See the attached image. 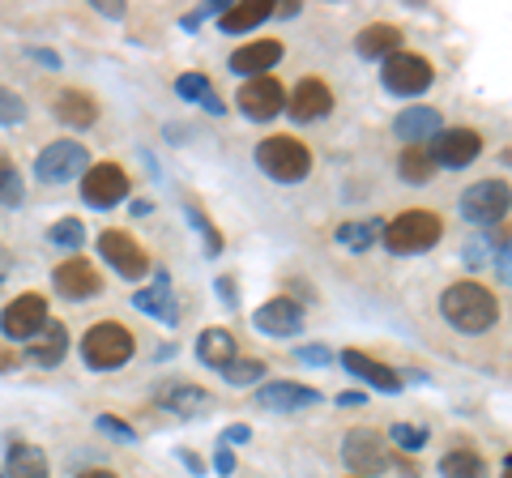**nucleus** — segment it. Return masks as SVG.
I'll list each match as a JSON object with an SVG mask.
<instances>
[{"instance_id":"1","label":"nucleus","mask_w":512,"mask_h":478,"mask_svg":"<svg viewBox=\"0 0 512 478\" xmlns=\"http://www.w3.org/2000/svg\"><path fill=\"white\" fill-rule=\"evenodd\" d=\"M440 312H444V321L453 329H461V333H487L495 321H500L495 295L478 282H453L440 295Z\"/></svg>"},{"instance_id":"2","label":"nucleus","mask_w":512,"mask_h":478,"mask_svg":"<svg viewBox=\"0 0 512 478\" xmlns=\"http://www.w3.org/2000/svg\"><path fill=\"white\" fill-rule=\"evenodd\" d=\"M440 235H444V222L431 210H406L384 227V248L397 252V257H414V252L436 248Z\"/></svg>"},{"instance_id":"3","label":"nucleus","mask_w":512,"mask_h":478,"mask_svg":"<svg viewBox=\"0 0 512 478\" xmlns=\"http://www.w3.org/2000/svg\"><path fill=\"white\" fill-rule=\"evenodd\" d=\"M256 163H261V171L269 175V180H278V184H299V180H308V171H312V154L303 141L295 137H265L261 146H256Z\"/></svg>"},{"instance_id":"4","label":"nucleus","mask_w":512,"mask_h":478,"mask_svg":"<svg viewBox=\"0 0 512 478\" xmlns=\"http://www.w3.org/2000/svg\"><path fill=\"white\" fill-rule=\"evenodd\" d=\"M133 333H128L124 325L116 321H103V325H94L86 333V342H82V359H86V368L94 372H111V368H124L128 359H133Z\"/></svg>"},{"instance_id":"5","label":"nucleus","mask_w":512,"mask_h":478,"mask_svg":"<svg viewBox=\"0 0 512 478\" xmlns=\"http://www.w3.org/2000/svg\"><path fill=\"white\" fill-rule=\"evenodd\" d=\"M342 461L350 466V478H376L389 470V440L372 427H355L342 440Z\"/></svg>"},{"instance_id":"6","label":"nucleus","mask_w":512,"mask_h":478,"mask_svg":"<svg viewBox=\"0 0 512 478\" xmlns=\"http://www.w3.org/2000/svg\"><path fill=\"white\" fill-rule=\"evenodd\" d=\"M380 82L389 94H402V99H414V94H423L431 82H436V73H431V65L423 56L414 52H393L389 60H384V73Z\"/></svg>"},{"instance_id":"7","label":"nucleus","mask_w":512,"mask_h":478,"mask_svg":"<svg viewBox=\"0 0 512 478\" xmlns=\"http://www.w3.org/2000/svg\"><path fill=\"white\" fill-rule=\"evenodd\" d=\"M90 158H86V146L82 141H52L39 158H35V175L47 184H69L77 175H86Z\"/></svg>"},{"instance_id":"8","label":"nucleus","mask_w":512,"mask_h":478,"mask_svg":"<svg viewBox=\"0 0 512 478\" xmlns=\"http://www.w3.org/2000/svg\"><path fill=\"white\" fill-rule=\"evenodd\" d=\"M508 214V184L504 180H483L461 193V218L474 227H495Z\"/></svg>"},{"instance_id":"9","label":"nucleus","mask_w":512,"mask_h":478,"mask_svg":"<svg viewBox=\"0 0 512 478\" xmlns=\"http://www.w3.org/2000/svg\"><path fill=\"white\" fill-rule=\"evenodd\" d=\"M478 150H483V137L474 129H440L427 141V154L436 167H470Z\"/></svg>"},{"instance_id":"10","label":"nucleus","mask_w":512,"mask_h":478,"mask_svg":"<svg viewBox=\"0 0 512 478\" xmlns=\"http://www.w3.org/2000/svg\"><path fill=\"white\" fill-rule=\"evenodd\" d=\"M128 197V175L116 163H94L86 167V180H82V201L94 205V210H111Z\"/></svg>"},{"instance_id":"11","label":"nucleus","mask_w":512,"mask_h":478,"mask_svg":"<svg viewBox=\"0 0 512 478\" xmlns=\"http://www.w3.org/2000/svg\"><path fill=\"white\" fill-rule=\"evenodd\" d=\"M99 252H103V261L111 269H120V278H146L150 274L146 248H141L133 235H124V231H103L99 235Z\"/></svg>"},{"instance_id":"12","label":"nucleus","mask_w":512,"mask_h":478,"mask_svg":"<svg viewBox=\"0 0 512 478\" xmlns=\"http://www.w3.org/2000/svg\"><path fill=\"white\" fill-rule=\"evenodd\" d=\"M43 325H47V304L35 291L18 295L13 304H5V312H0V329H5V338H13V342H30Z\"/></svg>"},{"instance_id":"13","label":"nucleus","mask_w":512,"mask_h":478,"mask_svg":"<svg viewBox=\"0 0 512 478\" xmlns=\"http://www.w3.org/2000/svg\"><path fill=\"white\" fill-rule=\"evenodd\" d=\"M239 107H244L248 120H274L278 111L286 107V90L278 77H248L244 86H239Z\"/></svg>"},{"instance_id":"14","label":"nucleus","mask_w":512,"mask_h":478,"mask_svg":"<svg viewBox=\"0 0 512 478\" xmlns=\"http://www.w3.org/2000/svg\"><path fill=\"white\" fill-rule=\"evenodd\" d=\"M252 325L269 333V338H291V333L303 329V308L295 304V299H269V304H261L252 312Z\"/></svg>"},{"instance_id":"15","label":"nucleus","mask_w":512,"mask_h":478,"mask_svg":"<svg viewBox=\"0 0 512 478\" xmlns=\"http://www.w3.org/2000/svg\"><path fill=\"white\" fill-rule=\"evenodd\" d=\"M52 282H56V291H60L64 299H90V295H99V291H103L99 269H94L86 257H73V261L56 265Z\"/></svg>"},{"instance_id":"16","label":"nucleus","mask_w":512,"mask_h":478,"mask_svg":"<svg viewBox=\"0 0 512 478\" xmlns=\"http://www.w3.org/2000/svg\"><path fill=\"white\" fill-rule=\"evenodd\" d=\"M320 393L308 389V385H291V380H278V385H265L256 393V406L261 410H274V414H291V410H303V406H316Z\"/></svg>"},{"instance_id":"17","label":"nucleus","mask_w":512,"mask_h":478,"mask_svg":"<svg viewBox=\"0 0 512 478\" xmlns=\"http://www.w3.org/2000/svg\"><path fill=\"white\" fill-rule=\"evenodd\" d=\"M329 107H333V90L320 82V77H303V82L295 86V94H291V116L303 120V124L329 116Z\"/></svg>"},{"instance_id":"18","label":"nucleus","mask_w":512,"mask_h":478,"mask_svg":"<svg viewBox=\"0 0 512 478\" xmlns=\"http://www.w3.org/2000/svg\"><path fill=\"white\" fill-rule=\"evenodd\" d=\"M278 60H282V43L278 39H256V43H244L239 52H231V73L265 77Z\"/></svg>"},{"instance_id":"19","label":"nucleus","mask_w":512,"mask_h":478,"mask_svg":"<svg viewBox=\"0 0 512 478\" xmlns=\"http://www.w3.org/2000/svg\"><path fill=\"white\" fill-rule=\"evenodd\" d=\"M393 133L402 137L406 146H427V141L440 133V111L436 107H406L402 116L393 120Z\"/></svg>"},{"instance_id":"20","label":"nucleus","mask_w":512,"mask_h":478,"mask_svg":"<svg viewBox=\"0 0 512 478\" xmlns=\"http://www.w3.org/2000/svg\"><path fill=\"white\" fill-rule=\"evenodd\" d=\"M64 350H69V329H64L60 321H47L35 338H30L26 355H30V363H39V368H56V363L64 359Z\"/></svg>"},{"instance_id":"21","label":"nucleus","mask_w":512,"mask_h":478,"mask_svg":"<svg viewBox=\"0 0 512 478\" xmlns=\"http://www.w3.org/2000/svg\"><path fill=\"white\" fill-rule=\"evenodd\" d=\"M342 363H346V372H350V376L367 380V385L380 389V393H397V389H402V376H397L393 368H384V363H376L372 355H359V350H346Z\"/></svg>"},{"instance_id":"22","label":"nucleus","mask_w":512,"mask_h":478,"mask_svg":"<svg viewBox=\"0 0 512 478\" xmlns=\"http://www.w3.org/2000/svg\"><path fill=\"white\" fill-rule=\"evenodd\" d=\"M355 52L363 60H389L393 52H402V30L389 26V22H376V26H367L359 30V39H355Z\"/></svg>"},{"instance_id":"23","label":"nucleus","mask_w":512,"mask_h":478,"mask_svg":"<svg viewBox=\"0 0 512 478\" xmlns=\"http://www.w3.org/2000/svg\"><path fill=\"white\" fill-rule=\"evenodd\" d=\"M269 18H274V5H269V0H239V5L218 13V26L227 30V35H244V30H256Z\"/></svg>"},{"instance_id":"24","label":"nucleus","mask_w":512,"mask_h":478,"mask_svg":"<svg viewBox=\"0 0 512 478\" xmlns=\"http://www.w3.org/2000/svg\"><path fill=\"white\" fill-rule=\"evenodd\" d=\"M56 116L64 124H73V129H90V124L99 120V107H94V99L86 90H60L56 94Z\"/></svg>"},{"instance_id":"25","label":"nucleus","mask_w":512,"mask_h":478,"mask_svg":"<svg viewBox=\"0 0 512 478\" xmlns=\"http://www.w3.org/2000/svg\"><path fill=\"white\" fill-rule=\"evenodd\" d=\"M197 359L205 363V368H227V363L235 359V333L231 329H205L197 338Z\"/></svg>"},{"instance_id":"26","label":"nucleus","mask_w":512,"mask_h":478,"mask_svg":"<svg viewBox=\"0 0 512 478\" xmlns=\"http://www.w3.org/2000/svg\"><path fill=\"white\" fill-rule=\"evenodd\" d=\"M133 304L146 312V316H158L163 325H175V321H180V308H175V299H171L167 278H158L154 286H146V291H137V295H133Z\"/></svg>"},{"instance_id":"27","label":"nucleus","mask_w":512,"mask_h":478,"mask_svg":"<svg viewBox=\"0 0 512 478\" xmlns=\"http://www.w3.org/2000/svg\"><path fill=\"white\" fill-rule=\"evenodd\" d=\"M175 94H180V99H188V103H201L205 111H214V116H222V111H227L218 94L210 90V77H205V73H184L180 82H175Z\"/></svg>"},{"instance_id":"28","label":"nucleus","mask_w":512,"mask_h":478,"mask_svg":"<svg viewBox=\"0 0 512 478\" xmlns=\"http://www.w3.org/2000/svg\"><path fill=\"white\" fill-rule=\"evenodd\" d=\"M9 478H47V457L35 444H13L9 449Z\"/></svg>"},{"instance_id":"29","label":"nucleus","mask_w":512,"mask_h":478,"mask_svg":"<svg viewBox=\"0 0 512 478\" xmlns=\"http://www.w3.org/2000/svg\"><path fill=\"white\" fill-rule=\"evenodd\" d=\"M163 406L175 410V414H197V410H210L214 397L205 393V389H197V385H171L163 393Z\"/></svg>"},{"instance_id":"30","label":"nucleus","mask_w":512,"mask_h":478,"mask_svg":"<svg viewBox=\"0 0 512 478\" xmlns=\"http://www.w3.org/2000/svg\"><path fill=\"white\" fill-rule=\"evenodd\" d=\"M397 171H402V180H406V184H427V180H436V163H431L427 146H406V150H402V163H397Z\"/></svg>"},{"instance_id":"31","label":"nucleus","mask_w":512,"mask_h":478,"mask_svg":"<svg viewBox=\"0 0 512 478\" xmlns=\"http://www.w3.org/2000/svg\"><path fill=\"white\" fill-rule=\"evenodd\" d=\"M440 474L444 478H487V461L474 449H457V453H448L440 461Z\"/></svg>"},{"instance_id":"32","label":"nucleus","mask_w":512,"mask_h":478,"mask_svg":"<svg viewBox=\"0 0 512 478\" xmlns=\"http://www.w3.org/2000/svg\"><path fill=\"white\" fill-rule=\"evenodd\" d=\"M22 197H26V184H22L18 167H13L9 158L0 154V205H9V210H18Z\"/></svg>"},{"instance_id":"33","label":"nucleus","mask_w":512,"mask_h":478,"mask_svg":"<svg viewBox=\"0 0 512 478\" xmlns=\"http://www.w3.org/2000/svg\"><path fill=\"white\" fill-rule=\"evenodd\" d=\"M47 239H52L56 248H82V244H86V227H82L77 218H60Z\"/></svg>"},{"instance_id":"34","label":"nucleus","mask_w":512,"mask_h":478,"mask_svg":"<svg viewBox=\"0 0 512 478\" xmlns=\"http://www.w3.org/2000/svg\"><path fill=\"white\" fill-rule=\"evenodd\" d=\"M222 376H227L231 385H252V380L265 376V363L261 359H231L227 368H222Z\"/></svg>"},{"instance_id":"35","label":"nucleus","mask_w":512,"mask_h":478,"mask_svg":"<svg viewBox=\"0 0 512 478\" xmlns=\"http://www.w3.org/2000/svg\"><path fill=\"white\" fill-rule=\"evenodd\" d=\"M372 235H376V222H346V227L338 231L342 244H346V248H355V252L372 248Z\"/></svg>"},{"instance_id":"36","label":"nucleus","mask_w":512,"mask_h":478,"mask_svg":"<svg viewBox=\"0 0 512 478\" xmlns=\"http://www.w3.org/2000/svg\"><path fill=\"white\" fill-rule=\"evenodd\" d=\"M188 222H192V227H197V231L205 235V252H210V257H214V252H222V235L214 231V222L205 218V214L197 210V205H188Z\"/></svg>"},{"instance_id":"37","label":"nucleus","mask_w":512,"mask_h":478,"mask_svg":"<svg viewBox=\"0 0 512 478\" xmlns=\"http://www.w3.org/2000/svg\"><path fill=\"white\" fill-rule=\"evenodd\" d=\"M393 444H397V449H406V453H419L427 444V432H423V427H410V423H397L393 427Z\"/></svg>"},{"instance_id":"38","label":"nucleus","mask_w":512,"mask_h":478,"mask_svg":"<svg viewBox=\"0 0 512 478\" xmlns=\"http://www.w3.org/2000/svg\"><path fill=\"white\" fill-rule=\"evenodd\" d=\"M26 116V107H22V99L13 90H5L0 86V124H18Z\"/></svg>"},{"instance_id":"39","label":"nucleus","mask_w":512,"mask_h":478,"mask_svg":"<svg viewBox=\"0 0 512 478\" xmlns=\"http://www.w3.org/2000/svg\"><path fill=\"white\" fill-rule=\"evenodd\" d=\"M295 355H299L303 363H312V368H325V363H329V350H325V346H299Z\"/></svg>"},{"instance_id":"40","label":"nucleus","mask_w":512,"mask_h":478,"mask_svg":"<svg viewBox=\"0 0 512 478\" xmlns=\"http://www.w3.org/2000/svg\"><path fill=\"white\" fill-rule=\"evenodd\" d=\"M214 470H218V474H231V470H235V453L227 449V444H222V449L214 453Z\"/></svg>"},{"instance_id":"41","label":"nucleus","mask_w":512,"mask_h":478,"mask_svg":"<svg viewBox=\"0 0 512 478\" xmlns=\"http://www.w3.org/2000/svg\"><path fill=\"white\" fill-rule=\"evenodd\" d=\"M99 427H103V432H111V436H120V440H133V427H124V423H116V419H107V414L99 419Z\"/></svg>"},{"instance_id":"42","label":"nucleus","mask_w":512,"mask_h":478,"mask_svg":"<svg viewBox=\"0 0 512 478\" xmlns=\"http://www.w3.org/2000/svg\"><path fill=\"white\" fill-rule=\"evenodd\" d=\"M9 269H13V257L5 248H0V286H5V278H9Z\"/></svg>"},{"instance_id":"43","label":"nucleus","mask_w":512,"mask_h":478,"mask_svg":"<svg viewBox=\"0 0 512 478\" xmlns=\"http://www.w3.org/2000/svg\"><path fill=\"white\" fill-rule=\"evenodd\" d=\"M338 402H342V406H363V393H342Z\"/></svg>"},{"instance_id":"44","label":"nucleus","mask_w":512,"mask_h":478,"mask_svg":"<svg viewBox=\"0 0 512 478\" xmlns=\"http://www.w3.org/2000/svg\"><path fill=\"white\" fill-rule=\"evenodd\" d=\"M13 368V350H0V372Z\"/></svg>"},{"instance_id":"45","label":"nucleus","mask_w":512,"mask_h":478,"mask_svg":"<svg viewBox=\"0 0 512 478\" xmlns=\"http://www.w3.org/2000/svg\"><path fill=\"white\" fill-rule=\"evenodd\" d=\"M82 478H120V474H111V470H86Z\"/></svg>"}]
</instances>
